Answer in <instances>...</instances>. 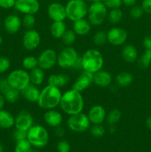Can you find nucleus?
<instances>
[{
    "mask_svg": "<svg viewBox=\"0 0 151 152\" xmlns=\"http://www.w3.org/2000/svg\"><path fill=\"white\" fill-rule=\"evenodd\" d=\"M59 106L64 113L69 116L78 114L84 110V97L81 92L71 88L62 94Z\"/></svg>",
    "mask_w": 151,
    "mask_h": 152,
    "instance_id": "f257e3e1",
    "label": "nucleus"
},
{
    "mask_svg": "<svg viewBox=\"0 0 151 152\" xmlns=\"http://www.w3.org/2000/svg\"><path fill=\"white\" fill-rule=\"evenodd\" d=\"M62 93L60 88L47 84L40 91V95L36 103L41 109H54L60 103Z\"/></svg>",
    "mask_w": 151,
    "mask_h": 152,
    "instance_id": "f03ea898",
    "label": "nucleus"
},
{
    "mask_svg": "<svg viewBox=\"0 0 151 152\" xmlns=\"http://www.w3.org/2000/svg\"><path fill=\"white\" fill-rule=\"evenodd\" d=\"M81 60L83 71L93 74L102 70L105 63L103 55L96 48L86 50L81 56Z\"/></svg>",
    "mask_w": 151,
    "mask_h": 152,
    "instance_id": "7ed1b4c3",
    "label": "nucleus"
},
{
    "mask_svg": "<svg viewBox=\"0 0 151 152\" xmlns=\"http://www.w3.org/2000/svg\"><path fill=\"white\" fill-rule=\"evenodd\" d=\"M27 140L34 148H42L48 143L49 133L44 126L33 125L27 132Z\"/></svg>",
    "mask_w": 151,
    "mask_h": 152,
    "instance_id": "20e7f679",
    "label": "nucleus"
},
{
    "mask_svg": "<svg viewBox=\"0 0 151 152\" xmlns=\"http://www.w3.org/2000/svg\"><path fill=\"white\" fill-rule=\"evenodd\" d=\"M88 7L85 0H69L65 4L67 19L72 22L84 19L87 16Z\"/></svg>",
    "mask_w": 151,
    "mask_h": 152,
    "instance_id": "39448f33",
    "label": "nucleus"
},
{
    "mask_svg": "<svg viewBox=\"0 0 151 152\" xmlns=\"http://www.w3.org/2000/svg\"><path fill=\"white\" fill-rule=\"evenodd\" d=\"M107 7L102 2H92L88 7L87 20L91 25L99 26L102 25L107 18Z\"/></svg>",
    "mask_w": 151,
    "mask_h": 152,
    "instance_id": "423d86ee",
    "label": "nucleus"
},
{
    "mask_svg": "<svg viewBox=\"0 0 151 152\" xmlns=\"http://www.w3.org/2000/svg\"><path fill=\"white\" fill-rule=\"evenodd\" d=\"M7 80L13 88L22 91L23 89L30 84L29 71L23 68H18L13 70L9 73Z\"/></svg>",
    "mask_w": 151,
    "mask_h": 152,
    "instance_id": "0eeeda50",
    "label": "nucleus"
},
{
    "mask_svg": "<svg viewBox=\"0 0 151 152\" xmlns=\"http://www.w3.org/2000/svg\"><path fill=\"white\" fill-rule=\"evenodd\" d=\"M79 58L77 50L72 46H66L59 53L57 65L62 69L72 68Z\"/></svg>",
    "mask_w": 151,
    "mask_h": 152,
    "instance_id": "6e6552de",
    "label": "nucleus"
},
{
    "mask_svg": "<svg viewBox=\"0 0 151 152\" xmlns=\"http://www.w3.org/2000/svg\"><path fill=\"white\" fill-rule=\"evenodd\" d=\"M90 122L89 120L87 114L83 112L69 116L67 121V126L68 129L73 132L81 133L84 132L90 128Z\"/></svg>",
    "mask_w": 151,
    "mask_h": 152,
    "instance_id": "1a4fd4ad",
    "label": "nucleus"
},
{
    "mask_svg": "<svg viewBox=\"0 0 151 152\" xmlns=\"http://www.w3.org/2000/svg\"><path fill=\"white\" fill-rule=\"evenodd\" d=\"M57 57L58 53L54 49H44L37 57L38 66L44 71L51 69L57 64Z\"/></svg>",
    "mask_w": 151,
    "mask_h": 152,
    "instance_id": "9d476101",
    "label": "nucleus"
},
{
    "mask_svg": "<svg viewBox=\"0 0 151 152\" xmlns=\"http://www.w3.org/2000/svg\"><path fill=\"white\" fill-rule=\"evenodd\" d=\"M41 43V35L35 29H28L24 33L22 37V45L29 51L36 50Z\"/></svg>",
    "mask_w": 151,
    "mask_h": 152,
    "instance_id": "9b49d317",
    "label": "nucleus"
},
{
    "mask_svg": "<svg viewBox=\"0 0 151 152\" xmlns=\"http://www.w3.org/2000/svg\"><path fill=\"white\" fill-rule=\"evenodd\" d=\"M128 37L127 32L122 28L113 27L107 32V42L113 46H121L126 42Z\"/></svg>",
    "mask_w": 151,
    "mask_h": 152,
    "instance_id": "f8f14e48",
    "label": "nucleus"
},
{
    "mask_svg": "<svg viewBox=\"0 0 151 152\" xmlns=\"http://www.w3.org/2000/svg\"><path fill=\"white\" fill-rule=\"evenodd\" d=\"M40 2L38 0H16L14 8L22 14H33L40 10Z\"/></svg>",
    "mask_w": 151,
    "mask_h": 152,
    "instance_id": "ddd939ff",
    "label": "nucleus"
},
{
    "mask_svg": "<svg viewBox=\"0 0 151 152\" xmlns=\"http://www.w3.org/2000/svg\"><path fill=\"white\" fill-rule=\"evenodd\" d=\"M47 13L52 22H60L67 19L65 5L58 1H53L49 4Z\"/></svg>",
    "mask_w": 151,
    "mask_h": 152,
    "instance_id": "4468645a",
    "label": "nucleus"
},
{
    "mask_svg": "<svg viewBox=\"0 0 151 152\" xmlns=\"http://www.w3.org/2000/svg\"><path fill=\"white\" fill-rule=\"evenodd\" d=\"M33 125V116L27 110L20 111L15 117L14 126L18 130L28 132Z\"/></svg>",
    "mask_w": 151,
    "mask_h": 152,
    "instance_id": "2eb2a0df",
    "label": "nucleus"
},
{
    "mask_svg": "<svg viewBox=\"0 0 151 152\" xmlns=\"http://www.w3.org/2000/svg\"><path fill=\"white\" fill-rule=\"evenodd\" d=\"M93 83V74L83 71L73 83L71 88L82 92L88 88Z\"/></svg>",
    "mask_w": 151,
    "mask_h": 152,
    "instance_id": "dca6fc26",
    "label": "nucleus"
},
{
    "mask_svg": "<svg viewBox=\"0 0 151 152\" xmlns=\"http://www.w3.org/2000/svg\"><path fill=\"white\" fill-rule=\"evenodd\" d=\"M107 112L105 108L101 105H95L89 110L87 117L93 125L102 124L106 120Z\"/></svg>",
    "mask_w": 151,
    "mask_h": 152,
    "instance_id": "f3484780",
    "label": "nucleus"
},
{
    "mask_svg": "<svg viewBox=\"0 0 151 152\" xmlns=\"http://www.w3.org/2000/svg\"><path fill=\"white\" fill-rule=\"evenodd\" d=\"M22 26V19L17 15L10 14L4 20V29L10 34H15L19 32Z\"/></svg>",
    "mask_w": 151,
    "mask_h": 152,
    "instance_id": "a211bd4d",
    "label": "nucleus"
},
{
    "mask_svg": "<svg viewBox=\"0 0 151 152\" xmlns=\"http://www.w3.org/2000/svg\"><path fill=\"white\" fill-rule=\"evenodd\" d=\"M44 121L47 126L53 128L59 127L63 122V116L59 111L54 109L47 110L43 116Z\"/></svg>",
    "mask_w": 151,
    "mask_h": 152,
    "instance_id": "6ab92c4d",
    "label": "nucleus"
},
{
    "mask_svg": "<svg viewBox=\"0 0 151 152\" xmlns=\"http://www.w3.org/2000/svg\"><path fill=\"white\" fill-rule=\"evenodd\" d=\"M112 82V75L108 71L100 70L93 74V83L98 87L107 88L111 86Z\"/></svg>",
    "mask_w": 151,
    "mask_h": 152,
    "instance_id": "aec40b11",
    "label": "nucleus"
},
{
    "mask_svg": "<svg viewBox=\"0 0 151 152\" xmlns=\"http://www.w3.org/2000/svg\"><path fill=\"white\" fill-rule=\"evenodd\" d=\"M70 80V76L67 74H50L47 78V84L61 89L62 88L65 87L69 83Z\"/></svg>",
    "mask_w": 151,
    "mask_h": 152,
    "instance_id": "412c9836",
    "label": "nucleus"
},
{
    "mask_svg": "<svg viewBox=\"0 0 151 152\" xmlns=\"http://www.w3.org/2000/svg\"><path fill=\"white\" fill-rule=\"evenodd\" d=\"M91 24L90 23L87 19H84L76 20L73 22L72 30L76 33L77 36H84L87 35L91 31Z\"/></svg>",
    "mask_w": 151,
    "mask_h": 152,
    "instance_id": "4be33fe9",
    "label": "nucleus"
},
{
    "mask_svg": "<svg viewBox=\"0 0 151 152\" xmlns=\"http://www.w3.org/2000/svg\"><path fill=\"white\" fill-rule=\"evenodd\" d=\"M40 91L41 90L38 88V86L30 83L29 86H27L25 89L21 91V94L28 102H37L39 97Z\"/></svg>",
    "mask_w": 151,
    "mask_h": 152,
    "instance_id": "5701e85b",
    "label": "nucleus"
},
{
    "mask_svg": "<svg viewBox=\"0 0 151 152\" xmlns=\"http://www.w3.org/2000/svg\"><path fill=\"white\" fill-rule=\"evenodd\" d=\"M121 56L125 62L133 63L138 59V50L133 45H126L121 50Z\"/></svg>",
    "mask_w": 151,
    "mask_h": 152,
    "instance_id": "b1692460",
    "label": "nucleus"
},
{
    "mask_svg": "<svg viewBox=\"0 0 151 152\" xmlns=\"http://www.w3.org/2000/svg\"><path fill=\"white\" fill-rule=\"evenodd\" d=\"M15 117L10 111L7 110L0 109V128L3 129H11L14 126Z\"/></svg>",
    "mask_w": 151,
    "mask_h": 152,
    "instance_id": "393cba45",
    "label": "nucleus"
},
{
    "mask_svg": "<svg viewBox=\"0 0 151 152\" xmlns=\"http://www.w3.org/2000/svg\"><path fill=\"white\" fill-rule=\"evenodd\" d=\"M67 31V26L65 21L53 22L50 27V32L55 39H62V36Z\"/></svg>",
    "mask_w": 151,
    "mask_h": 152,
    "instance_id": "a878e982",
    "label": "nucleus"
},
{
    "mask_svg": "<svg viewBox=\"0 0 151 152\" xmlns=\"http://www.w3.org/2000/svg\"><path fill=\"white\" fill-rule=\"evenodd\" d=\"M30 81L33 85L36 86H39L44 83L45 76H44V71L39 67L33 68L29 71Z\"/></svg>",
    "mask_w": 151,
    "mask_h": 152,
    "instance_id": "bb28decb",
    "label": "nucleus"
},
{
    "mask_svg": "<svg viewBox=\"0 0 151 152\" xmlns=\"http://www.w3.org/2000/svg\"><path fill=\"white\" fill-rule=\"evenodd\" d=\"M133 80L134 77L133 74L126 71L120 72L115 77V83L119 87H127L133 83Z\"/></svg>",
    "mask_w": 151,
    "mask_h": 152,
    "instance_id": "cd10ccee",
    "label": "nucleus"
},
{
    "mask_svg": "<svg viewBox=\"0 0 151 152\" xmlns=\"http://www.w3.org/2000/svg\"><path fill=\"white\" fill-rule=\"evenodd\" d=\"M107 19H108V21L111 24H113V25L119 23L121 19H123L122 10L120 8L110 9V10L107 13Z\"/></svg>",
    "mask_w": 151,
    "mask_h": 152,
    "instance_id": "c85d7f7f",
    "label": "nucleus"
},
{
    "mask_svg": "<svg viewBox=\"0 0 151 152\" xmlns=\"http://www.w3.org/2000/svg\"><path fill=\"white\" fill-rule=\"evenodd\" d=\"M22 65L24 69L30 71L33 68L38 67V59L36 56H33V55H29V56H25L22 59Z\"/></svg>",
    "mask_w": 151,
    "mask_h": 152,
    "instance_id": "c756f323",
    "label": "nucleus"
},
{
    "mask_svg": "<svg viewBox=\"0 0 151 152\" xmlns=\"http://www.w3.org/2000/svg\"><path fill=\"white\" fill-rule=\"evenodd\" d=\"M121 118V112L118 109H113L107 114L105 121L109 126L116 125Z\"/></svg>",
    "mask_w": 151,
    "mask_h": 152,
    "instance_id": "7c9ffc66",
    "label": "nucleus"
},
{
    "mask_svg": "<svg viewBox=\"0 0 151 152\" xmlns=\"http://www.w3.org/2000/svg\"><path fill=\"white\" fill-rule=\"evenodd\" d=\"M76 37L77 35L72 29L67 30L61 39L64 45H65L66 46H71L76 40Z\"/></svg>",
    "mask_w": 151,
    "mask_h": 152,
    "instance_id": "2f4dec72",
    "label": "nucleus"
},
{
    "mask_svg": "<svg viewBox=\"0 0 151 152\" xmlns=\"http://www.w3.org/2000/svg\"><path fill=\"white\" fill-rule=\"evenodd\" d=\"M21 95V91H19V90H16V89L11 88L7 92H6L4 94V98H5L6 102H9V103H15V102H17L19 100V97H20Z\"/></svg>",
    "mask_w": 151,
    "mask_h": 152,
    "instance_id": "473e14b6",
    "label": "nucleus"
},
{
    "mask_svg": "<svg viewBox=\"0 0 151 152\" xmlns=\"http://www.w3.org/2000/svg\"><path fill=\"white\" fill-rule=\"evenodd\" d=\"M139 66L141 68H147L151 63V50H145L144 53L139 57Z\"/></svg>",
    "mask_w": 151,
    "mask_h": 152,
    "instance_id": "72a5a7b5",
    "label": "nucleus"
},
{
    "mask_svg": "<svg viewBox=\"0 0 151 152\" xmlns=\"http://www.w3.org/2000/svg\"><path fill=\"white\" fill-rule=\"evenodd\" d=\"M93 43L96 46H102L107 42V32L104 31H99L94 34L93 38Z\"/></svg>",
    "mask_w": 151,
    "mask_h": 152,
    "instance_id": "f704fd0d",
    "label": "nucleus"
},
{
    "mask_svg": "<svg viewBox=\"0 0 151 152\" xmlns=\"http://www.w3.org/2000/svg\"><path fill=\"white\" fill-rule=\"evenodd\" d=\"M33 146L27 139L17 141L14 148V152H29Z\"/></svg>",
    "mask_w": 151,
    "mask_h": 152,
    "instance_id": "c9c22d12",
    "label": "nucleus"
},
{
    "mask_svg": "<svg viewBox=\"0 0 151 152\" xmlns=\"http://www.w3.org/2000/svg\"><path fill=\"white\" fill-rule=\"evenodd\" d=\"M22 25L26 28L28 29H33V27L36 25V17L35 15L33 14H25L23 16V18L22 19Z\"/></svg>",
    "mask_w": 151,
    "mask_h": 152,
    "instance_id": "e433bc0d",
    "label": "nucleus"
},
{
    "mask_svg": "<svg viewBox=\"0 0 151 152\" xmlns=\"http://www.w3.org/2000/svg\"><path fill=\"white\" fill-rule=\"evenodd\" d=\"M90 134L96 137H102L105 134V128L102 126V124L93 125V126L90 127Z\"/></svg>",
    "mask_w": 151,
    "mask_h": 152,
    "instance_id": "4c0bfd02",
    "label": "nucleus"
},
{
    "mask_svg": "<svg viewBox=\"0 0 151 152\" xmlns=\"http://www.w3.org/2000/svg\"><path fill=\"white\" fill-rule=\"evenodd\" d=\"M10 60L7 56H0V74L7 72L10 68Z\"/></svg>",
    "mask_w": 151,
    "mask_h": 152,
    "instance_id": "58836bf2",
    "label": "nucleus"
},
{
    "mask_svg": "<svg viewBox=\"0 0 151 152\" xmlns=\"http://www.w3.org/2000/svg\"><path fill=\"white\" fill-rule=\"evenodd\" d=\"M144 10L142 9V6L134 5L131 7V9L130 10V15L133 19H137L142 17L143 16Z\"/></svg>",
    "mask_w": 151,
    "mask_h": 152,
    "instance_id": "ea45409f",
    "label": "nucleus"
},
{
    "mask_svg": "<svg viewBox=\"0 0 151 152\" xmlns=\"http://www.w3.org/2000/svg\"><path fill=\"white\" fill-rule=\"evenodd\" d=\"M102 2L107 7V9L120 8L122 4V0H102Z\"/></svg>",
    "mask_w": 151,
    "mask_h": 152,
    "instance_id": "a19ab883",
    "label": "nucleus"
},
{
    "mask_svg": "<svg viewBox=\"0 0 151 152\" xmlns=\"http://www.w3.org/2000/svg\"><path fill=\"white\" fill-rule=\"evenodd\" d=\"M57 151L59 152H70V145L66 140H61L57 143Z\"/></svg>",
    "mask_w": 151,
    "mask_h": 152,
    "instance_id": "79ce46f5",
    "label": "nucleus"
},
{
    "mask_svg": "<svg viewBox=\"0 0 151 152\" xmlns=\"http://www.w3.org/2000/svg\"><path fill=\"white\" fill-rule=\"evenodd\" d=\"M27 132H28L16 129V130L13 132V138L14 139V140L16 141V142L27 139Z\"/></svg>",
    "mask_w": 151,
    "mask_h": 152,
    "instance_id": "37998d69",
    "label": "nucleus"
},
{
    "mask_svg": "<svg viewBox=\"0 0 151 152\" xmlns=\"http://www.w3.org/2000/svg\"><path fill=\"white\" fill-rule=\"evenodd\" d=\"M16 0H0V7L3 9H10L15 7Z\"/></svg>",
    "mask_w": 151,
    "mask_h": 152,
    "instance_id": "c03bdc74",
    "label": "nucleus"
},
{
    "mask_svg": "<svg viewBox=\"0 0 151 152\" xmlns=\"http://www.w3.org/2000/svg\"><path fill=\"white\" fill-rule=\"evenodd\" d=\"M12 87L8 83L7 79H1V84H0V93L4 95V94H5L6 92L8 91Z\"/></svg>",
    "mask_w": 151,
    "mask_h": 152,
    "instance_id": "a18cd8bd",
    "label": "nucleus"
},
{
    "mask_svg": "<svg viewBox=\"0 0 151 152\" xmlns=\"http://www.w3.org/2000/svg\"><path fill=\"white\" fill-rule=\"evenodd\" d=\"M142 7L144 12L151 14V0H143L142 2Z\"/></svg>",
    "mask_w": 151,
    "mask_h": 152,
    "instance_id": "49530a36",
    "label": "nucleus"
},
{
    "mask_svg": "<svg viewBox=\"0 0 151 152\" xmlns=\"http://www.w3.org/2000/svg\"><path fill=\"white\" fill-rule=\"evenodd\" d=\"M143 45L145 48V50H151V36H148L144 39Z\"/></svg>",
    "mask_w": 151,
    "mask_h": 152,
    "instance_id": "de8ad7c7",
    "label": "nucleus"
},
{
    "mask_svg": "<svg viewBox=\"0 0 151 152\" xmlns=\"http://www.w3.org/2000/svg\"><path fill=\"white\" fill-rule=\"evenodd\" d=\"M137 0H122V4L127 7H133V6L136 5Z\"/></svg>",
    "mask_w": 151,
    "mask_h": 152,
    "instance_id": "09e8293b",
    "label": "nucleus"
},
{
    "mask_svg": "<svg viewBox=\"0 0 151 152\" xmlns=\"http://www.w3.org/2000/svg\"><path fill=\"white\" fill-rule=\"evenodd\" d=\"M56 134L59 137H62L65 134V130L61 127V126L56 128Z\"/></svg>",
    "mask_w": 151,
    "mask_h": 152,
    "instance_id": "8fccbe9b",
    "label": "nucleus"
},
{
    "mask_svg": "<svg viewBox=\"0 0 151 152\" xmlns=\"http://www.w3.org/2000/svg\"><path fill=\"white\" fill-rule=\"evenodd\" d=\"M5 98H4V96L2 94L0 93V109H2L4 108V105H5Z\"/></svg>",
    "mask_w": 151,
    "mask_h": 152,
    "instance_id": "3c124183",
    "label": "nucleus"
},
{
    "mask_svg": "<svg viewBox=\"0 0 151 152\" xmlns=\"http://www.w3.org/2000/svg\"><path fill=\"white\" fill-rule=\"evenodd\" d=\"M146 126L148 128V129L151 131V116L147 117V119L146 120Z\"/></svg>",
    "mask_w": 151,
    "mask_h": 152,
    "instance_id": "603ef678",
    "label": "nucleus"
},
{
    "mask_svg": "<svg viewBox=\"0 0 151 152\" xmlns=\"http://www.w3.org/2000/svg\"><path fill=\"white\" fill-rule=\"evenodd\" d=\"M109 131L110 133H114L115 132V125H111V126H110Z\"/></svg>",
    "mask_w": 151,
    "mask_h": 152,
    "instance_id": "864d4df0",
    "label": "nucleus"
},
{
    "mask_svg": "<svg viewBox=\"0 0 151 152\" xmlns=\"http://www.w3.org/2000/svg\"><path fill=\"white\" fill-rule=\"evenodd\" d=\"M29 152H39V151H38V150H36V148H31V149H30V151Z\"/></svg>",
    "mask_w": 151,
    "mask_h": 152,
    "instance_id": "5fc2aeb1",
    "label": "nucleus"
},
{
    "mask_svg": "<svg viewBox=\"0 0 151 152\" xmlns=\"http://www.w3.org/2000/svg\"><path fill=\"white\" fill-rule=\"evenodd\" d=\"M90 1L92 2H99V1H102V0H90Z\"/></svg>",
    "mask_w": 151,
    "mask_h": 152,
    "instance_id": "6e6d98bb",
    "label": "nucleus"
},
{
    "mask_svg": "<svg viewBox=\"0 0 151 152\" xmlns=\"http://www.w3.org/2000/svg\"><path fill=\"white\" fill-rule=\"evenodd\" d=\"M3 151H4V148H3L2 145L0 144V152H3Z\"/></svg>",
    "mask_w": 151,
    "mask_h": 152,
    "instance_id": "4d7b16f0",
    "label": "nucleus"
},
{
    "mask_svg": "<svg viewBox=\"0 0 151 152\" xmlns=\"http://www.w3.org/2000/svg\"><path fill=\"white\" fill-rule=\"evenodd\" d=\"M2 41H3V39H2V37H1V36L0 35V46H1V45L2 44Z\"/></svg>",
    "mask_w": 151,
    "mask_h": 152,
    "instance_id": "13d9d810",
    "label": "nucleus"
},
{
    "mask_svg": "<svg viewBox=\"0 0 151 152\" xmlns=\"http://www.w3.org/2000/svg\"><path fill=\"white\" fill-rule=\"evenodd\" d=\"M1 79L0 78V84H1Z\"/></svg>",
    "mask_w": 151,
    "mask_h": 152,
    "instance_id": "bf43d9fd",
    "label": "nucleus"
},
{
    "mask_svg": "<svg viewBox=\"0 0 151 152\" xmlns=\"http://www.w3.org/2000/svg\"><path fill=\"white\" fill-rule=\"evenodd\" d=\"M86 1H90V0H85Z\"/></svg>",
    "mask_w": 151,
    "mask_h": 152,
    "instance_id": "052dcab7",
    "label": "nucleus"
}]
</instances>
